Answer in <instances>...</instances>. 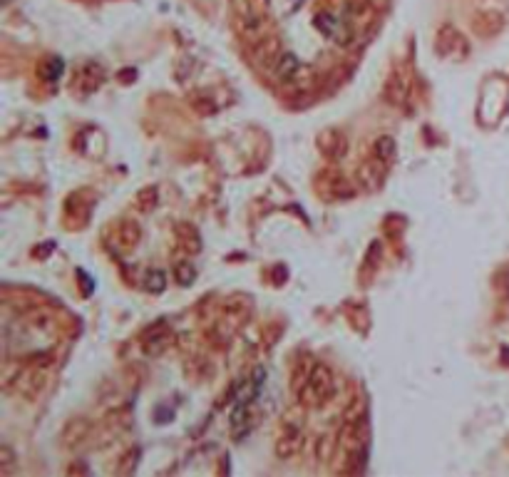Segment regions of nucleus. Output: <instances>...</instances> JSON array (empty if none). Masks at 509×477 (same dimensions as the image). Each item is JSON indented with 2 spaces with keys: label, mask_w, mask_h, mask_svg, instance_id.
<instances>
[{
  "label": "nucleus",
  "mask_w": 509,
  "mask_h": 477,
  "mask_svg": "<svg viewBox=\"0 0 509 477\" xmlns=\"http://www.w3.org/2000/svg\"><path fill=\"white\" fill-rule=\"evenodd\" d=\"M338 25L340 23H335V17L331 15V13H318L316 15V28L321 30L326 38H335V35H338Z\"/></svg>",
  "instance_id": "7"
},
{
  "label": "nucleus",
  "mask_w": 509,
  "mask_h": 477,
  "mask_svg": "<svg viewBox=\"0 0 509 477\" xmlns=\"http://www.w3.org/2000/svg\"><path fill=\"white\" fill-rule=\"evenodd\" d=\"M305 388H308V393L313 395V400H318V403L326 400L335 388L333 373L328 370V365H316V368L311 370V375H308V381H305Z\"/></svg>",
  "instance_id": "2"
},
{
  "label": "nucleus",
  "mask_w": 509,
  "mask_h": 477,
  "mask_svg": "<svg viewBox=\"0 0 509 477\" xmlns=\"http://www.w3.org/2000/svg\"><path fill=\"white\" fill-rule=\"evenodd\" d=\"M375 154H378L380 162H393V157H395V139L393 137H380L375 142Z\"/></svg>",
  "instance_id": "8"
},
{
  "label": "nucleus",
  "mask_w": 509,
  "mask_h": 477,
  "mask_svg": "<svg viewBox=\"0 0 509 477\" xmlns=\"http://www.w3.org/2000/svg\"><path fill=\"white\" fill-rule=\"evenodd\" d=\"M137 199L142 202V209L149 211L154 206V199H157V189H154V187L144 189V192H139V197H137Z\"/></svg>",
  "instance_id": "11"
},
{
  "label": "nucleus",
  "mask_w": 509,
  "mask_h": 477,
  "mask_svg": "<svg viewBox=\"0 0 509 477\" xmlns=\"http://www.w3.org/2000/svg\"><path fill=\"white\" fill-rule=\"evenodd\" d=\"M144 289H147L149 294H162V291L167 289V276H165V271H159V268H152V271L147 273V278H144Z\"/></svg>",
  "instance_id": "6"
},
{
  "label": "nucleus",
  "mask_w": 509,
  "mask_h": 477,
  "mask_svg": "<svg viewBox=\"0 0 509 477\" xmlns=\"http://www.w3.org/2000/svg\"><path fill=\"white\" fill-rule=\"evenodd\" d=\"M298 68H301V63H298V57H296L294 52H283V55L276 60L278 80H291L296 73H298Z\"/></svg>",
  "instance_id": "5"
},
{
  "label": "nucleus",
  "mask_w": 509,
  "mask_h": 477,
  "mask_svg": "<svg viewBox=\"0 0 509 477\" xmlns=\"http://www.w3.org/2000/svg\"><path fill=\"white\" fill-rule=\"evenodd\" d=\"M385 97H388V100H390L393 105L405 103V97H407V82H405V77H402V75H393L390 82H388V87H385Z\"/></svg>",
  "instance_id": "4"
},
{
  "label": "nucleus",
  "mask_w": 509,
  "mask_h": 477,
  "mask_svg": "<svg viewBox=\"0 0 509 477\" xmlns=\"http://www.w3.org/2000/svg\"><path fill=\"white\" fill-rule=\"evenodd\" d=\"M77 276H79V278H82V281H85V296H90V294H92V289H95V286H92V278H90V276H87V273H85V271H79V273H77Z\"/></svg>",
  "instance_id": "13"
},
{
  "label": "nucleus",
  "mask_w": 509,
  "mask_h": 477,
  "mask_svg": "<svg viewBox=\"0 0 509 477\" xmlns=\"http://www.w3.org/2000/svg\"><path fill=\"white\" fill-rule=\"evenodd\" d=\"M174 273H176V278H179L181 284L184 286H189L194 281V276H197V271H194V266L192 264H176V268H174Z\"/></svg>",
  "instance_id": "10"
},
{
  "label": "nucleus",
  "mask_w": 509,
  "mask_h": 477,
  "mask_svg": "<svg viewBox=\"0 0 509 477\" xmlns=\"http://www.w3.org/2000/svg\"><path fill=\"white\" fill-rule=\"evenodd\" d=\"M13 460H15L13 450L8 448V445H3V448H0V465H10Z\"/></svg>",
  "instance_id": "12"
},
{
  "label": "nucleus",
  "mask_w": 509,
  "mask_h": 477,
  "mask_svg": "<svg viewBox=\"0 0 509 477\" xmlns=\"http://www.w3.org/2000/svg\"><path fill=\"white\" fill-rule=\"evenodd\" d=\"M234 15L243 33H259L268 17V0H234Z\"/></svg>",
  "instance_id": "1"
},
{
  "label": "nucleus",
  "mask_w": 509,
  "mask_h": 477,
  "mask_svg": "<svg viewBox=\"0 0 509 477\" xmlns=\"http://www.w3.org/2000/svg\"><path fill=\"white\" fill-rule=\"evenodd\" d=\"M65 70V63L60 60V57H50L45 65H43V77L47 80V82H55V80H60V75H63Z\"/></svg>",
  "instance_id": "9"
},
{
  "label": "nucleus",
  "mask_w": 509,
  "mask_h": 477,
  "mask_svg": "<svg viewBox=\"0 0 509 477\" xmlns=\"http://www.w3.org/2000/svg\"><path fill=\"white\" fill-rule=\"evenodd\" d=\"M318 147H321V152L326 154V157L338 159L345 154V137L335 130H326L321 137H318Z\"/></svg>",
  "instance_id": "3"
}]
</instances>
